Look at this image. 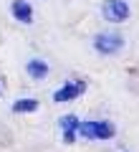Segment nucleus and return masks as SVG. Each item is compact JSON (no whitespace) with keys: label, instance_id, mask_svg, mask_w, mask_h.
I'll return each instance as SVG.
<instances>
[{"label":"nucleus","instance_id":"nucleus-3","mask_svg":"<svg viewBox=\"0 0 139 152\" xmlns=\"http://www.w3.org/2000/svg\"><path fill=\"white\" fill-rule=\"evenodd\" d=\"M129 15H132V8L127 0H104L101 3V18L106 23L119 26V23L129 20Z\"/></svg>","mask_w":139,"mask_h":152},{"label":"nucleus","instance_id":"nucleus-6","mask_svg":"<svg viewBox=\"0 0 139 152\" xmlns=\"http://www.w3.org/2000/svg\"><path fill=\"white\" fill-rule=\"evenodd\" d=\"M10 15L15 18L18 23H23V26H31L33 23V8L28 0H13L10 3Z\"/></svg>","mask_w":139,"mask_h":152},{"label":"nucleus","instance_id":"nucleus-2","mask_svg":"<svg viewBox=\"0 0 139 152\" xmlns=\"http://www.w3.org/2000/svg\"><path fill=\"white\" fill-rule=\"evenodd\" d=\"M79 134L84 140H114L116 134V127L106 119H89V122H79Z\"/></svg>","mask_w":139,"mask_h":152},{"label":"nucleus","instance_id":"nucleus-1","mask_svg":"<svg viewBox=\"0 0 139 152\" xmlns=\"http://www.w3.org/2000/svg\"><path fill=\"white\" fill-rule=\"evenodd\" d=\"M91 46L99 56H116L124 51V36L119 31H101L94 36Z\"/></svg>","mask_w":139,"mask_h":152},{"label":"nucleus","instance_id":"nucleus-8","mask_svg":"<svg viewBox=\"0 0 139 152\" xmlns=\"http://www.w3.org/2000/svg\"><path fill=\"white\" fill-rule=\"evenodd\" d=\"M38 109H41L38 99H18V102H13V114H33Z\"/></svg>","mask_w":139,"mask_h":152},{"label":"nucleus","instance_id":"nucleus-4","mask_svg":"<svg viewBox=\"0 0 139 152\" xmlns=\"http://www.w3.org/2000/svg\"><path fill=\"white\" fill-rule=\"evenodd\" d=\"M84 91H86V81H81V79H76V81H66L61 89L53 91V102H58V104L74 102V99H79Z\"/></svg>","mask_w":139,"mask_h":152},{"label":"nucleus","instance_id":"nucleus-7","mask_svg":"<svg viewBox=\"0 0 139 152\" xmlns=\"http://www.w3.org/2000/svg\"><path fill=\"white\" fill-rule=\"evenodd\" d=\"M25 74L31 76L33 81H43V79H48V74H51V66L46 64L43 58H31L25 64Z\"/></svg>","mask_w":139,"mask_h":152},{"label":"nucleus","instance_id":"nucleus-9","mask_svg":"<svg viewBox=\"0 0 139 152\" xmlns=\"http://www.w3.org/2000/svg\"><path fill=\"white\" fill-rule=\"evenodd\" d=\"M0 96H3V89H0Z\"/></svg>","mask_w":139,"mask_h":152},{"label":"nucleus","instance_id":"nucleus-5","mask_svg":"<svg viewBox=\"0 0 139 152\" xmlns=\"http://www.w3.org/2000/svg\"><path fill=\"white\" fill-rule=\"evenodd\" d=\"M58 127H61V132H63L66 145L76 142V137H79V117H76V114H63L58 119Z\"/></svg>","mask_w":139,"mask_h":152}]
</instances>
